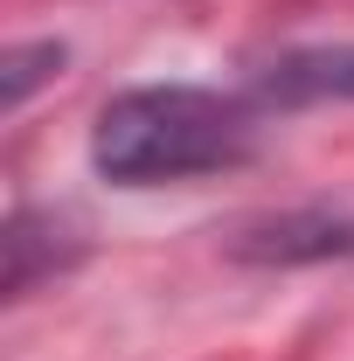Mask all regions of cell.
<instances>
[{
	"mask_svg": "<svg viewBox=\"0 0 354 361\" xmlns=\"http://www.w3.org/2000/svg\"><path fill=\"white\" fill-rule=\"evenodd\" d=\"M257 153V104L209 84L118 90L90 126V167L118 188H160L243 167Z\"/></svg>",
	"mask_w": 354,
	"mask_h": 361,
	"instance_id": "cell-1",
	"label": "cell"
},
{
	"mask_svg": "<svg viewBox=\"0 0 354 361\" xmlns=\"http://www.w3.org/2000/svg\"><path fill=\"white\" fill-rule=\"evenodd\" d=\"M63 56H70L63 42H14V49H7V70H0V104H7V111H21V104H28V90L49 84V77L63 70Z\"/></svg>",
	"mask_w": 354,
	"mask_h": 361,
	"instance_id": "cell-5",
	"label": "cell"
},
{
	"mask_svg": "<svg viewBox=\"0 0 354 361\" xmlns=\"http://www.w3.org/2000/svg\"><path fill=\"white\" fill-rule=\"evenodd\" d=\"M229 250L250 257V264H319V257L354 250V216H334V209H285V216H264V223H243L229 236Z\"/></svg>",
	"mask_w": 354,
	"mask_h": 361,
	"instance_id": "cell-2",
	"label": "cell"
},
{
	"mask_svg": "<svg viewBox=\"0 0 354 361\" xmlns=\"http://www.w3.org/2000/svg\"><path fill=\"white\" fill-rule=\"evenodd\" d=\"M250 97L257 104H326V97H354V42L285 49V56L257 63Z\"/></svg>",
	"mask_w": 354,
	"mask_h": 361,
	"instance_id": "cell-3",
	"label": "cell"
},
{
	"mask_svg": "<svg viewBox=\"0 0 354 361\" xmlns=\"http://www.w3.org/2000/svg\"><path fill=\"white\" fill-rule=\"evenodd\" d=\"M49 236H63L56 216H35V209H14V223H7V299H28L35 292V278L56 264H70V250L77 243H49Z\"/></svg>",
	"mask_w": 354,
	"mask_h": 361,
	"instance_id": "cell-4",
	"label": "cell"
}]
</instances>
